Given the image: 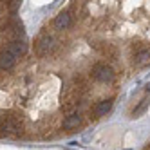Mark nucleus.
I'll return each mask as SVG.
<instances>
[{"instance_id": "obj_1", "label": "nucleus", "mask_w": 150, "mask_h": 150, "mask_svg": "<svg viewBox=\"0 0 150 150\" xmlns=\"http://www.w3.org/2000/svg\"><path fill=\"white\" fill-rule=\"evenodd\" d=\"M22 130V123L15 116H7L0 121V136H16Z\"/></svg>"}, {"instance_id": "obj_2", "label": "nucleus", "mask_w": 150, "mask_h": 150, "mask_svg": "<svg viewBox=\"0 0 150 150\" xmlns=\"http://www.w3.org/2000/svg\"><path fill=\"white\" fill-rule=\"evenodd\" d=\"M92 78L101 81V83L112 81L114 80V71L109 65H105V63H96V65L92 67Z\"/></svg>"}, {"instance_id": "obj_3", "label": "nucleus", "mask_w": 150, "mask_h": 150, "mask_svg": "<svg viewBox=\"0 0 150 150\" xmlns=\"http://www.w3.org/2000/svg\"><path fill=\"white\" fill-rule=\"evenodd\" d=\"M35 47H36V54L38 56H45V54H49V52L54 49V38L49 36V35H42L36 40Z\"/></svg>"}, {"instance_id": "obj_4", "label": "nucleus", "mask_w": 150, "mask_h": 150, "mask_svg": "<svg viewBox=\"0 0 150 150\" xmlns=\"http://www.w3.org/2000/svg\"><path fill=\"white\" fill-rule=\"evenodd\" d=\"M15 63H16V56L13 54L11 51H9V49H2V51H0V69L9 71V69L15 67Z\"/></svg>"}, {"instance_id": "obj_5", "label": "nucleus", "mask_w": 150, "mask_h": 150, "mask_svg": "<svg viewBox=\"0 0 150 150\" xmlns=\"http://www.w3.org/2000/svg\"><path fill=\"white\" fill-rule=\"evenodd\" d=\"M63 128L65 130H72V128H78L80 125H81V116H80V112H71L65 120H63Z\"/></svg>"}, {"instance_id": "obj_6", "label": "nucleus", "mask_w": 150, "mask_h": 150, "mask_svg": "<svg viewBox=\"0 0 150 150\" xmlns=\"http://www.w3.org/2000/svg\"><path fill=\"white\" fill-rule=\"evenodd\" d=\"M9 51H11L13 54L18 58V56H24V54H25L27 45H25V42H24V40L15 38V40H11V44H9Z\"/></svg>"}, {"instance_id": "obj_7", "label": "nucleus", "mask_w": 150, "mask_h": 150, "mask_svg": "<svg viewBox=\"0 0 150 150\" xmlns=\"http://www.w3.org/2000/svg\"><path fill=\"white\" fill-rule=\"evenodd\" d=\"M54 27L58 29V31H63V29H67L69 25H71V15L69 13H60V15H56V18H54Z\"/></svg>"}, {"instance_id": "obj_8", "label": "nucleus", "mask_w": 150, "mask_h": 150, "mask_svg": "<svg viewBox=\"0 0 150 150\" xmlns=\"http://www.w3.org/2000/svg\"><path fill=\"white\" fill-rule=\"evenodd\" d=\"M112 109V100H103V101H100L98 105L94 107V114L98 116V117H101V116H105L107 112H109Z\"/></svg>"}, {"instance_id": "obj_9", "label": "nucleus", "mask_w": 150, "mask_h": 150, "mask_svg": "<svg viewBox=\"0 0 150 150\" xmlns=\"http://www.w3.org/2000/svg\"><path fill=\"white\" fill-rule=\"evenodd\" d=\"M136 63L137 65H143V63H146L148 60H150V51L148 49H143V51H137L136 52Z\"/></svg>"}, {"instance_id": "obj_10", "label": "nucleus", "mask_w": 150, "mask_h": 150, "mask_svg": "<svg viewBox=\"0 0 150 150\" xmlns=\"http://www.w3.org/2000/svg\"><path fill=\"white\" fill-rule=\"evenodd\" d=\"M148 105H150V100H148V98H143V100H141V103H139V105L136 107V109L132 110V117L141 116V114L146 110V107H148Z\"/></svg>"}, {"instance_id": "obj_11", "label": "nucleus", "mask_w": 150, "mask_h": 150, "mask_svg": "<svg viewBox=\"0 0 150 150\" xmlns=\"http://www.w3.org/2000/svg\"><path fill=\"white\" fill-rule=\"evenodd\" d=\"M146 91H148V92H150V83H148V85H146Z\"/></svg>"}, {"instance_id": "obj_12", "label": "nucleus", "mask_w": 150, "mask_h": 150, "mask_svg": "<svg viewBox=\"0 0 150 150\" xmlns=\"http://www.w3.org/2000/svg\"><path fill=\"white\" fill-rule=\"evenodd\" d=\"M2 71H4V69H0V78H2Z\"/></svg>"}, {"instance_id": "obj_13", "label": "nucleus", "mask_w": 150, "mask_h": 150, "mask_svg": "<svg viewBox=\"0 0 150 150\" xmlns=\"http://www.w3.org/2000/svg\"><path fill=\"white\" fill-rule=\"evenodd\" d=\"M146 150H150V145H148V146H146Z\"/></svg>"}, {"instance_id": "obj_14", "label": "nucleus", "mask_w": 150, "mask_h": 150, "mask_svg": "<svg viewBox=\"0 0 150 150\" xmlns=\"http://www.w3.org/2000/svg\"><path fill=\"white\" fill-rule=\"evenodd\" d=\"M145 150H146V148H145Z\"/></svg>"}]
</instances>
